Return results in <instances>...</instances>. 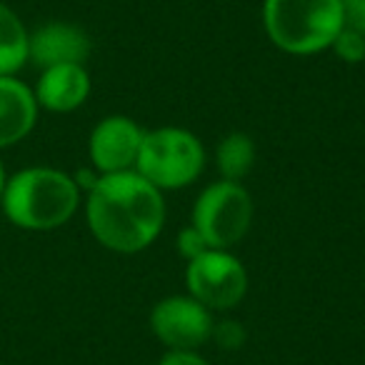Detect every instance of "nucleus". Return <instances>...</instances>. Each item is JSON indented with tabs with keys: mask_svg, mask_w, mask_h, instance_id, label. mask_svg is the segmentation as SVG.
Here are the masks:
<instances>
[{
	"mask_svg": "<svg viewBox=\"0 0 365 365\" xmlns=\"http://www.w3.org/2000/svg\"><path fill=\"white\" fill-rule=\"evenodd\" d=\"M86 213L98 243L115 253H138L163 230L165 203L140 173L125 170L98 178Z\"/></svg>",
	"mask_w": 365,
	"mask_h": 365,
	"instance_id": "f257e3e1",
	"label": "nucleus"
},
{
	"mask_svg": "<svg viewBox=\"0 0 365 365\" xmlns=\"http://www.w3.org/2000/svg\"><path fill=\"white\" fill-rule=\"evenodd\" d=\"M81 203V188L56 168H26L8 178L3 213L16 228L56 230L73 218Z\"/></svg>",
	"mask_w": 365,
	"mask_h": 365,
	"instance_id": "f03ea898",
	"label": "nucleus"
},
{
	"mask_svg": "<svg viewBox=\"0 0 365 365\" xmlns=\"http://www.w3.org/2000/svg\"><path fill=\"white\" fill-rule=\"evenodd\" d=\"M263 23L280 51L310 56L333 46L343 31V11L340 0H265Z\"/></svg>",
	"mask_w": 365,
	"mask_h": 365,
	"instance_id": "7ed1b4c3",
	"label": "nucleus"
},
{
	"mask_svg": "<svg viewBox=\"0 0 365 365\" xmlns=\"http://www.w3.org/2000/svg\"><path fill=\"white\" fill-rule=\"evenodd\" d=\"M205 153L193 133L182 128H158L143 135L135 173L158 190H175L200 175Z\"/></svg>",
	"mask_w": 365,
	"mask_h": 365,
	"instance_id": "20e7f679",
	"label": "nucleus"
},
{
	"mask_svg": "<svg viewBox=\"0 0 365 365\" xmlns=\"http://www.w3.org/2000/svg\"><path fill=\"white\" fill-rule=\"evenodd\" d=\"M253 220V200L238 182L220 180L200 193L193 210V228L213 250L240 243Z\"/></svg>",
	"mask_w": 365,
	"mask_h": 365,
	"instance_id": "39448f33",
	"label": "nucleus"
},
{
	"mask_svg": "<svg viewBox=\"0 0 365 365\" xmlns=\"http://www.w3.org/2000/svg\"><path fill=\"white\" fill-rule=\"evenodd\" d=\"M190 298L203 303L208 310H228L248 293V273L235 255L225 250H208L190 260L185 270Z\"/></svg>",
	"mask_w": 365,
	"mask_h": 365,
	"instance_id": "423d86ee",
	"label": "nucleus"
},
{
	"mask_svg": "<svg viewBox=\"0 0 365 365\" xmlns=\"http://www.w3.org/2000/svg\"><path fill=\"white\" fill-rule=\"evenodd\" d=\"M150 328L170 350H195L210 338V310L190 295H173L153 308Z\"/></svg>",
	"mask_w": 365,
	"mask_h": 365,
	"instance_id": "0eeeda50",
	"label": "nucleus"
},
{
	"mask_svg": "<svg viewBox=\"0 0 365 365\" xmlns=\"http://www.w3.org/2000/svg\"><path fill=\"white\" fill-rule=\"evenodd\" d=\"M145 133L125 115H110L91 133V160L101 175L133 170Z\"/></svg>",
	"mask_w": 365,
	"mask_h": 365,
	"instance_id": "6e6552de",
	"label": "nucleus"
},
{
	"mask_svg": "<svg viewBox=\"0 0 365 365\" xmlns=\"http://www.w3.org/2000/svg\"><path fill=\"white\" fill-rule=\"evenodd\" d=\"M91 56V38L71 23H46L28 33V61L41 71L53 66H83Z\"/></svg>",
	"mask_w": 365,
	"mask_h": 365,
	"instance_id": "1a4fd4ad",
	"label": "nucleus"
},
{
	"mask_svg": "<svg viewBox=\"0 0 365 365\" xmlns=\"http://www.w3.org/2000/svg\"><path fill=\"white\" fill-rule=\"evenodd\" d=\"M33 93L38 108L51 113H71L91 96V76L83 66H53L41 73Z\"/></svg>",
	"mask_w": 365,
	"mask_h": 365,
	"instance_id": "9d476101",
	"label": "nucleus"
},
{
	"mask_svg": "<svg viewBox=\"0 0 365 365\" xmlns=\"http://www.w3.org/2000/svg\"><path fill=\"white\" fill-rule=\"evenodd\" d=\"M38 120L36 93L16 76H0V150L21 143Z\"/></svg>",
	"mask_w": 365,
	"mask_h": 365,
	"instance_id": "9b49d317",
	"label": "nucleus"
},
{
	"mask_svg": "<svg viewBox=\"0 0 365 365\" xmlns=\"http://www.w3.org/2000/svg\"><path fill=\"white\" fill-rule=\"evenodd\" d=\"M28 63V31L23 21L0 3V76H16Z\"/></svg>",
	"mask_w": 365,
	"mask_h": 365,
	"instance_id": "f8f14e48",
	"label": "nucleus"
},
{
	"mask_svg": "<svg viewBox=\"0 0 365 365\" xmlns=\"http://www.w3.org/2000/svg\"><path fill=\"white\" fill-rule=\"evenodd\" d=\"M255 163V145L243 133H230L218 145V170L223 180L238 182L250 173Z\"/></svg>",
	"mask_w": 365,
	"mask_h": 365,
	"instance_id": "ddd939ff",
	"label": "nucleus"
},
{
	"mask_svg": "<svg viewBox=\"0 0 365 365\" xmlns=\"http://www.w3.org/2000/svg\"><path fill=\"white\" fill-rule=\"evenodd\" d=\"M333 51H335V56L345 63H363L365 61V36L358 31H350V28H343V31L335 36Z\"/></svg>",
	"mask_w": 365,
	"mask_h": 365,
	"instance_id": "4468645a",
	"label": "nucleus"
},
{
	"mask_svg": "<svg viewBox=\"0 0 365 365\" xmlns=\"http://www.w3.org/2000/svg\"><path fill=\"white\" fill-rule=\"evenodd\" d=\"M178 250H180L182 258L190 263V260L200 258V255L208 253V250H213V248L205 243V238L195 228H185V230H180V235H178Z\"/></svg>",
	"mask_w": 365,
	"mask_h": 365,
	"instance_id": "2eb2a0df",
	"label": "nucleus"
},
{
	"mask_svg": "<svg viewBox=\"0 0 365 365\" xmlns=\"http://www.w3.org/2000/svg\"><path fill=\"white\" fill-rule=\"evenodd\" d=\"M210 338H215V343H218L223 350H235V348H240V345H243L245 330L240 328L235 320H225V323L213 325V333H210Z\"/></svg>",
	"mask_w": 365,
	"mask_h": 365,
	"instance_id": "dca6fc26",
	"label": "nucleus"
},
{
	"mask_svg": "<svg viewBox=\"0 0 365 365\" xmlns=\"http://www.w3.org/2000/svg\"><path fill=\"white\" fill-rule=\"evenodd\" d=\"M340 11H343V28L365 36V0H340Z\"/></svg>",
	"mask_w": 365,
	"mask_h": 365,
	"instance_id": "f3484780",
	"label": "nucleus"
},
{
	"mask_svg": "<svg viewBox=\"0 0 365 365\" xmlns=\"http://www.w3.org/2000/svg\"><path fill=\"white\" fill-rule=\"evenodd\" d=\"M160 365H208L200 355H195L193 350H170L168 355H163Z\"/></svg>",
	"mask_w": 365,
	"mask_h": 365,
	"instance_id": "a211bd4d",
	"label": "nucleus"
},
{
	"mask_svg": "<svg viewBox=\"0 0 365 365\" xmlns=\"http://www.w3.org/2000/svg\"><path fill=\"white\" fill-rule=\"evenodd\" d=\"M6 182H8V175H6V168H3V160H0V198H3V190H6Z\"/></svg>",
	"mask_w": 365,
	"mask_h": 365,
	"instance_id": "6ab92c4d",
	"label": "nucleus"
}]
</instances>
